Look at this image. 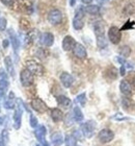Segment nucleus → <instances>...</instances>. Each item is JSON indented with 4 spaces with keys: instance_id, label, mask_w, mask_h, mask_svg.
<instances>
[{
    "instance_id": "f257e3e1",
    "label": "nucleus",
    "mask_w": 135,
    "mask_h": 146,
    "mask_svg": "<svg viewBox=\"0 0 135 146\" xmlns=\"http://www.w3.org/2000/svg\"><path fill=\"white\" fill-rule=\"evenodd\" d=\"M84 9L83 7H79L75 13V17L73 19V27L75 28L76 31H80L84 26Z\"/></svg>"
},
{
    "instance_id": "f03ea898",
    "label": "nucleus",
    "mask_w": 135,
    "mask_h": 146,
    "mask_svg": "<svg viewBox=\"0 0 135 146\" xmlns=\"http://www.w3.org/2000/svg\"><path fill=\"white\" fill-rule=\"evenodd\" d=\"M26 69H28L34 75H39V76L43 75L44 71H45L43 65H41L40 63L34 61V60H29V61L26 62Z\"/></svg>"
},
{
    "instance_id": "7ed1b4c3",
    "label": "nucleus",
    "mask_w": 135,
    "mask_h": 146,
    "mask_svg": "<svg viewBox=\"0 0 135 146\" xmlns=\"http://www.w3.org/2000/svg\"><path fill=\"white\" fill-rule=\"evenodd\" d=\"M48 21L52 25H58L63 21V13L59 9H51L48 14Z\"/></svg>"
},
{
    "instance_id": "20e7f679",
    "label": "nucleus",
    "mask_w": 135,
    "mask_h": 146,
    "mask_svg": "<svg viewBox=\"0 0 135 146\" xmlns=\"http://www.w3.org/2000/svg\"><path fill=\"white\" fill-rule=\"evenodd\" d=\"M108 39L112 44H119L122 39V31L117 26H111L108 31Z\"/></svg>"
},
{
    "instance_id": "39448f33",
    "label": "nucleus",
    "mask_w": 135,
    "mask_h": 146,
    "mask_svg": "<svg viewBox=\"0 0 135 146\" xmlns=\"http://www.w3.org/2000/svg\"><path fill=\"white\" fill-rule=\"evenodd\" d=\"M81 129H82V133H83L84 137L92 138L94 136V134H95V129H96V122L93 121V120L86 121L85 123L82 124Z\"/></svg>"
},
{
    "instance_id": "423d86ee",
    "label": "nucleus",
    "mask_w": 135,
    "mask_h": 146,
    "mask_svg": "<svg viewBox=\"0 0 135 146\" xmlns=\"http://www.w3.org/2000/svg\"><path fill=\"white\" fill-rule=\"evenodd\" d=\"M18 106L15 110V114H14V127L16 129H19L20 126H21V122H22V113H23V110H22V101L21 99H18Z\"/></svg>"
},
{
    "instance_id": "0eeeda50",
    "label": "nucleus",
    "mask_w": 135,
    "mask_h": 146,
    "mask_svg": "<svg viewBox=\"0 0 135 146\" xmlns=\"http://www.w3.org/2000/svg\"><path fill=\"white\" fill-rule=\"evenodd\" d=\"M20 80H21L22 86L29 87L33 82V74L28 69H24V70H22L21 74H20Z\"/></svg>"
},
{
    "instance_id": "6e6552de",
    "label": "nucleus",
    "mask_w": 135,
    "mask_h": 146,
    "mask_svg": "<svg viewBox=\"0 0 135 146\" xmlns=\"http://www.w3.org/2000/svg\"><path fill=\"white\" fill-rule=\"evenodd\" d=\"M98 138L101 143H109L113 140L114 134L111 129H108V128H104L100 131L99 135H98Z\"/></svg>"
},
{
    "instance_id": "1a4fd4ad",
    "label": "nucleus",
    "mask_w": 135,
    "mask_h": 146,
    "mask_svg": "<svg viewBox=\"0 0 135 146\" xmlns=\"http://www.w3.org/2000/svg\"><path fill=\"white\" fill-rule=\"evenodd\" d=\"M31 108H32L34 111H36L38 113H41V114L47 112V110H48L47 104H46L42 99H40V98H34V99L31 101Z\"/></svg>"
},
{
    "instance_id": "9d476101",
    "label": "nucleus",
    "mask_w": 135,
    "mask_h": 146,
    "mask_svg": "<svg viewBox=\"0 0 135 146\" xmlns=\"http://www.w3.org/2000/svg\"><path fill=\"white\" fill-rule=\"evenodd\" d=\"M40 43L45 47H50L54 43V36L51 33H43L40 36Z\"/></svg>"
},
{
    "instance_id": "9b49d317",
    "label": "nucleus",
    "mask_w": 135,
    "mask_h": 146,
    "mask_svg": "<svg viewBox=\"0 0 135 146\" xmlns=\"http://www.w3.org/2000/svg\"><path fill=\"white\" fill-rule=\"evenodd\" d=\"M73 53H74V55H75L76 58H85L87 56L86 49L80 43H76L75 44L74 48H73Z\"/></svg>"
},
{
    "instance_id": "f8f14e48",
    "label": "nucleus",
    "mask_w": 135,
    "mask_h": 146,
    "mask_svg": "<svg viewBox=\"0 0 135 146\" xmlns=\"http://www.w3.org/2000/svg\"><path fill=\"white\" fill-rule=\"evenodd\" d=\"M9 39H11V43H12V46L15 52L17 53L20 48V45H21V40H19V38L17 36V35L15 34V31H13V29H9Z\"/></svg>"
},
{
    "instance_id": "ddd939ff",
    "label": "nucleus",
    "mask_w": 135,
    "mask_h": 146,
    "mask_svg": "<svg viewBox=\"0 0 135 146\" xmlns=\"http://www.w3.org/2000/svg\"><path fill=\"white\" fill-rule=\"evenodd\" d=\"M76 42L74 38L71 36H66L63 40V49L65 51H70V50H73L74 46H75Z\"/></svg>"
},
{
    "instance_id": "4468645a",
    "label": "nucleus",
    "mask_w": 135,
    "mask_h": 146,
    "mask_svg": "<svg viewBox=\"0 0 135 146\" xmlns=\"http://www.w3.org/2000/svg\"><path fill=\"white\" fill-rule=\"evenodd\" d=\"M60 82H61V84L63 85V87L70 88V87L73 85V82H74V77H73L70 73L63 72V73H61V75H60Z\"/></svg>"
},
{
    "instance_id": "2eb2a0df",
    "label": "nucleus",
    "mask_w": 135,
    "mask_h": 146,
    "mask_svg": "<svg viewBox=\"0 0 135 146\" xmlns=\"http://www.w3.org/2000/svg\"><path fill=\"white\" fill-rule=\"evenodd\" d=\"M120 90L121 93L123 95H125L126 97H129L132 95V88H131V85L127 80H122L120 84Z\"/></svg>"
},
{
    "instance_id": "dca6fc26",
    "label": "nucleus",
    "mask_w": 135,
    "mask_h": 146,
    "mask_svg": "<svg viewBox=\"0 0 135 146\" xmlns=\"http://www.w3.org/2000/svg\"><path fill=\"white\" fill-rule=\"evenodd\" d=\"M9 87V78L7 74L3 69H0V90L3 92H6Z\"/></svg>"
},
{
    "instance_id": "f3484780",
    "label": "nucleus",
    "mask_w": 135,
    "mask_h": 146,
    "mask_svg": "<svg viewBox=\"0 0 135 146\" xmlns=\"http://www.w3.org/2000/svg\"><path fill=\"white\" fill-rule=\"evenodd\" d=\"M94 31L96 34V36H105V25L103 23V21L99 20L94 23Z\"/></svg>"
},
{
    "instance_id": "a211bd4d",
    "label": "nucleus",
    "mask_w": 135,
    "mask_h": 146,
    "mask_svg": "<svg viewBox=\"0 0 135 146\" xmlns=\"http://www.w3.org/2000/svg\"><path fill=\"white\" fill-rule=\"evenodd\" d=\"M34 135H36V139L41 142V143H45L46 142V127L45 126H43V125H41V126H39V127L36 128V131H34Z\"/></svg>"
},
{
    "instance_id": "6ab92c4d",
    "label": "nucleus",
    "mask_w": 135,
    "mask_h": 146,
    "mask_svg": "<svg viewBox=\"0 0 135 146\" xmlns=\"http://www.w3.org/2000/svg\"><path fill=\"white\" fill-rule=\"evenodd\" d=\"M4 108L6 110H12L15 108V94L14 92H11L7 96V98L4 101Z\"/></svg>"
},
{
    "instance_id": "aec40b11",
    "label": "nucleus",
    "mask_w": 135,
    "mask_h": 146,
    "mask_svg": "<svg viewBox=\"0 0 135 146\" xmlns=\"http://www.w3.org/2000/svg\"><path fill=\"white\" fill-rule=\"evenodd\" d=\"M4 64H5L6 70L9 73V75L12 76V77H14L15 76V68H14L12 58L11 56H5V58H4Z\"/></svg>"
},
{
    "instance_id": "412c9836",
    "label": "nucleus",
    "mask_w": 135,
    "mask_h": 146,
    "mask_svg": "<svg viewBox=\"0 0 135 146\" xmlns=\"http://www.w3.org/2000/svg\"><path fill=\"white\" fill-rule=\"evenodd\" d=\"M51 141L54 146H60L65 142V139H63V136L60 133H55L51 136Z\"/></svg>"
},
{
    "instance_id": "4be33fe9",
    "label": "nucleus",
    "mask_w": 135,
    "mask_h": 146,
    "mask_svg": "<svg viewBox=\"0 0 135 146\" xmlns=\"http://www.w3.org/2000/svg\"><path fill=\"white\" fill-rule=\"evenodd\" d=\"M56 100H57V104H59L60 107H63V108H69L70 104H71V102H72L70 98H68L67 96H63V95H59V96H57Z\"/></svg>"
},
{
    "instance_id": "5701e85b",
    "label": "nucleus",
    "mask_w": 135,
    "mask_h": 146,
    "mask_svg": "<svg viewBox=\"0 0 135 146\" xmlns=\"http://www.w3.org/2000/svg\"><path fill=\"white\" fill-rule=\"evenodd\" d=\"M51 118L54 122H59L63 119V114L59 109H53L51 111Z\"/></svg>"
},
{
    "instance_id": "b1692460",
    "label": "nucleus",
    "mask_w": 135,
    "mask_h": 146,
    "mask_svg": "<svg viewBox=\"0 0 135 146\" xmlns=\"http://www.w3.org/2000/svg\"><path fill=\"white\" fill-rule=\"evenodd\" d=\"M84 12L90 14V15H98L100 12V6L95 5V4H90L87 6H84Z\"/></svg>"
},
{
    "instance_id": "393cba45",
    "label": "nucleus",
    "mask_w": 135,
    "mask_h": 146,
    "mask_svg": "<svg viewBox=\"0 0 135 146\" xmlns=\"http://www.w3.org/2000/svg\"><path fill=\"white\" fill-rule=\"evenodd\" d=\"M73 117H74V120L77 122H81L83 120V114L81 112L80 108L75 107L73 110Z\"/></svg>"
},
{
    "instance_id": "a878e982",
    "label": "nucleus",
    "mask_w": 135,
    "mask_h": 146,
    "mask_svg": "<svg viewBox=\"0 0 135 146\" xmlns=\"http://www.w3.org/2000/svg\"><path fill=\"white\" fill-rule=\"evenodd\" d=\"M97 46L100 49H103L107 47V40H106L105 36H97Z\"/></svg>"
},
{
    "instance_id": "bb28decb",
    "label": "nucleus",
    "mask_w": 135,
    "mask_h": 146,
    "mask_svg": "<svg viewBox=\"0 0 135 146\" xmlns=\"http://www.w3.org/2000/svg\"><path fill=\"white\" fill-rule=\"evenodd\" d=\"M120 54L122 58H127L128 56H130V54H131V48H130L129 46H123V47H121L120 49Z\"/></svg>"
},
{
    "instance_id": "cd10ccee",
    "label": "nucleus",
    "mask_w": 135,
    "mask_h": 146,
    "mask_svg": "<svg viewBox=\"0 0 135 146\" xmlns=\"http://www.w3.org/2000/svg\"><path fill=\"white\" fill-rule=\"evenodd\" d=\"M66 146H77L76 145V138L74 135H68L65 139Z\"/></svg>"
},
{
    "instance_id": "c85d7f7f",
    "label": "nucleus",
    "mask_w": 135,
    "mask_h": 146,
    "mask_svg": "<svg viewBox=\"0 0 135 146\" xmlns=\"http://www.w3.org/2000/svg\"><path fill=\"white\" fill-rule=\"evenodd\" d=\"M76 102H78L81 107H84L85 102H86V95H85V93H81L80 95H78L76 97Z\"/></svg>"
},
{
    "instance_id": "c756f323",
    "label": "nucleus",
    "mask_w": 135,
    "mask_h": 146,
    "mask_svg": "<svg viewBox=\"0 0 135 146\" xmlns=\"http://www.w3.org/2000/svg\"><path fill=\"white\" fill-rule=\"evenodd\" d=\"M134 21H130V20H128V21L125 23V25H124L123 27L121 28V31H129V29H133L134 28Z\"/></svg>"
},
{
    "instance_id": "7c9ffc66",
    "label": "nucleus",
    "mask_w": 135,
    "mask_h": 146,
    "mask_svg": "<svg viewBox=\"0 0 135 146\" xmlns=\"http://www.w3.org/2000/svg\"><path fill=\"white\" fill-rule=\"evenodd\" d=\"M134 6L132 5V4H127L126 6H125V9H124V13L126 14L127 16L129 15H132L133 13H134Z\"/></svg>"
},
{
    "instance_id": "2f4dec72",
    "label": "nucleus",
    "mask_w": 135,
    "mask_h": 146,
    "mask_svg": "<svg viewBox=\"0 0 135 146\" xmlns=\"http://www.w3.org/2000/svg\"><path fill=\"white\" fill-rule=\"evenodd\" d=\"M30 126L33 128L38 126V119H36V116L31 115V114H30Z\"/></svg>"
},
{
    "instance_id": "473e14b6",
    "label": "nucleus",
    "mask_w": 135,
    "mask_h": 146,
    "mask_svg": "<svg viewBox=\"0 0 135 146\" xmlns=\"http://www.w3.org/2000/svg\"><path fill=\"white\" fill-rule=\"evenodd\" d=\"M6 28V19L0 17V31H4Z\"/></svg>"
},
{
    "instance_id": "72a5a7b5",
    "label": "nucleus",
    "mask_w": 135,
    "mask_h": 146,
    "mask_svg": "<svg viewBox=\"0 0 135 146\" xmlns=\"http://www.w3.org/2000/svg\"><path fill=\"white\" fill-rule=\"evenodd\" d=\"M0 1H1L4 5L9 6V7L14 5V2H15V0H0Z\"/></svg>"
},
{
    "instance_id": "f704fd0d",
    "label": "nucleus",
    "mask_w": 135,
    "mask_h": 146,
    "mask_svg": "<svg viewBox=\"0 0 135 146\" xmlns=\"http://www.w3.org/2000/svg\"><path fill=\"white\" fill-rule=\"evenodd\" d=\"M38 55H39L40 58H44V56H46V53L43 49H39L38 50Z\"/></svg>"
},
{
    "instance_id": "c9c22d12",
    "label": "nucleus",
    "mask_w": 135,
    "mask_h": 146,
    "mask_svg": "<svg viewBox=\"0 0 135 146\" xmlns=\"http://www.w3.org/2000/svg\"><path fill=\"white\" fill-rule=\"evenodd\" d=\"M120 74L121 75H125V74H126V67H125V66H124V65H122V67H121V69H120Z\"/></svg>"
},
{
    "instance_id": "e433bc0d",
    "label": "nucleus",
    "mask_w": 135,
    "mask_h": 146,
    "mask_svg": "<svg viewBox=\"0 0 135 146\" xmlns=\"http://www.w3.org/2000/svg\"><path fill=\"white\" fill-rule=\"evenodd\" d=\"M7 46H9V41H7V40H4V41H3V48H7Z\"/></svg>"
},
{
    "instance_id": "4c0bfd02",
    "label": "nucleus",
    "mask_w": 135,
    "mask_h": 146,
    "mask_svg": "<svg viewBox=\"0 0 135 146\" xmlns=\"http://www.w3.org/2000/svg\"><path fill=\"white\" fill-rule=\"evenodd\" d=\"M82 1V3H85V4H90V3H92L94 1V0H81Z\"/></svg>"
},
{
    "instance_id": "58836bf2",
    "label": "nucleus",
    "mask_w": 135,
    "mask_h": 146,
    "mask_svg": "<svg viewBox=\"0 0 135 146\" xmlns=\"http://www.w3.org/2000/svg\"><path fill=\"white\" fill-rule=\"evenodd\" d=\"M4 139H3L2 136H0V146H4Z\"/></svg>"
},
{
    "instance_id": "ea45409f",
    "label": "nucleus",
    "mask_w": 135,
    "mask_h": 146,
    "mask_svg": "<svg viewBox=\"0 0 135 146\" xmlns=\"http://www.w3.org/2000/svg\"><path fill=\"white\" fill-rule=\"evenodd\" d=\"M76 3V0H70V5L71 6H74Z\"/></svg>"
},
{
    "instance_id": "a19ab883",
    "label": "nucleus",
    "mask_w": 135,
    "mask_h": 146,
    "mask_svg": "<svg viewBox=\"0 0 135 146\" xmlns=\"http://www.w3.org/2000/svg\"><path fill=\"white\" fill-rule=\"evenodd\" d=\"M100 3H105V2H107V1H109V0H98Z\"/></svg>"
},
{
    "instance_id": "79ce46f5",
    "label": "nucleus",
    "mask_w": 135,
    "mask_h": 146,
    "mask_svg": "<svg viewBox=\"0 0 135 146\" xmlns=\"http://www.w3.org/2000/svg\"><path fill=\"white\" fill-rule=\"evenodd\" d=\"M43 146H50V145H49L47 142H45V143H43Z\"/></svg>"
},
{
    "instance_id": "37998d69",
    "label": "nucleus",
    "mask_w": 135,
    "mask_h": 146,
    "mask_svg": "<svg viewBox=\"0 0 135 146\" xmlns=\"http://www.w3.org/2000/svg\"><path fill=\"white\" fill-rule=\"evenodd\" d=\"M133 82H134V85H135V77H134V79H133Z\"/></svg>"
},
{
    "instance_id": "c03bdc74",
    "label": "nucleus",
    "mask_w": 135,
    "mask_h": 146,
    "mask_svg": "<svg viewBox=\"0 0 135 146\" xmlns=\"http://www.w3.org/2000/svg\"><path fill=\"white\" fill-rule=\"evenodd\" d=\"M36 146H41V145H36Z\"/></svg>"
},
{
    "instance_id": "a18cd8bd",
    "label": "nucleus",
    "mask_w": 135,
    "mask_h": 146,
    "mask_svg": "<svg viewBox=\"0 0 135 146\" xmlns=\"http://www.w3.org/2000/svg\"><path fill=\"white\" fill-rule=\"evenodd\" d=\"M0 121H1V119H0Z\"/></svg>"
}]
</instances>
